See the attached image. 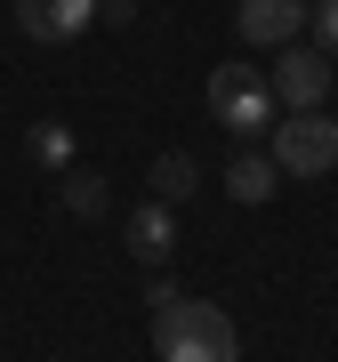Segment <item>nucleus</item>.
<instances>
[{
    "label": "nucleus",
    "mask_w": 338,
    "mask_h": 362,
    "mask_svg": "<svg viewBox=\"0 0 338 362\" xmlns=\"http://www.w3.org/2000/svg\"><path fill=\"white\" fill-rule=\"evenodd\" d=\"M153 314V354L161 362H242V330L226 306H209V298H169V306H145Z\"/></svg>",
    "instance_id": "1"
},
{
    "label": "nucleus",
    "mask_w": 338,
    "mask_h": 362,
    "mask_svg": "<svg viewBox=\"0 0 338 362\" xmlns=\"http://www.w3.org/2000/svg\"><path fill=\"white\" fill-rule=\"evenodd\" d=\"M209 121H218L234 145H250V137H274V121H282V105H274V89H266V73L258 65H242V57H226L218 73H209Z\"/></svg>",
    "instance_id": "2"
},
{
    "label": "nucleus",
    "mask_w": 338,
    "mask_h": 362,
    "mask_svg": "<svg viewBox=\"0 0 338 362\" xmlns=\"http://www.w3.org/2000/svg\"><path fill=\"white\" fill-rule=\"evenodd\" d=\"M266 153L282 177H330L338 169V121L330 113H282L266 137Z\"/></svg>",
    "instance_id": "3"
},
{
    "label": "nucleus",
    "mask_w": 338,
    "mask_h": 362,
    "mask_svg": "<svg viewBox=\"0 0 338 362\" xmlns=\"http://www.w3.org/2000/svg\"><path fill=\"white\" fill-rule=\"evenodd\" d=\"M266 89H274V105H282V113H322V105H330V57L314 49V40H306V49L290 40V49H274Z\"/></svg>",
    "instance_id": "4"
},
{
    "label": "nucleus",
    "mask_w": 338,
    "mask_h": 362,
    "mask_svg": "<svg viewBox=\"0 0 338 362\" xmlns=\"http://www.w3.org/2000/svg\"><path fill=\"white\" fill-rule=\"evenodd\" d=\"M306 8L314 0H234V33L274 57V49H290V40L306 33Z\"/></svg>",
    "instance_id": "5"
},
{
    "label": "nucleus",
    "mask_w": 338,
    "mask_h": 362,
    "mask_svg": "<svg viewBox=\"0 0 338 362\" xmlns=\"http://www.w3.org/2000/svg\"><path fill=\"white\" fill-rule=\"evenodd\" d=\"M97 25V0H16V33L25 40H49V49H65Z\"/></svg>",
    "instance_id": "6"
},
{
    "label": "nucleus",
    "mask_w": 338,
    "mask_h": 362,
    "mask_svg": "<svg viewBox=\"0 0 338 362\" xmlns=\"http://www.w3.org/2000/svg\"><path fill=\"white\" fill-rule=\"evenodd\" d=\"M121 242H129V258L137 266H169V258H177V209H169V202H137L129 209V226H121Z\"/></svg>",
    "instance_id": "7"
},
{
    "label": "nucleus",
    "mask_w": 338,
    "mask_h": 362,
    "mask_svg": "<svg viewBox=\"0 0 338 362\" xmlns=\"http://www.w3.org/2000/svg\"><path fill=\"white\" fill-rule=\"evenodd\" d=\"M226 194H234L242 209L274 202V194H282V169H274V153H234V161H226Z\"/></svg>",
    "instance_id": "8"
},
{
    "label": "nucleus",
    "mask_w": 338,
    "mask_h": 362,
    "mask_svg": "<svg viewBox=\"0 0 338 362\" xmlns=\"http://www.w3.org/2000/svg\"><path fill=\"white\" fill-rule=\"evenodd\" d=\"M145 185H153V202H169V209H177V202L202 185V161L185 153V145H169V153H161L153 169H145Z\"/></svg>",
    "instance_id": "9"
},
{
    "label": "nucleus",
    "mask_w": 338,
    "mask_h": 362,
    "mask_svg": "<svg viewBox=\"0 0 338 362\" xmlns=\"http://www.w3.org/2000/svg\"><path fill=\"white\" fill-rule=\"evenodd\" d=\"M25 153H33L40 169H57V177H65V169H73V129H65V121H33Z\"/></svg>",
    "instance_id": "10"
},
{
    "label": "nucleus",
    "mask_w": 338,
    "mask_h": 362,
    "mask_svg": "<svg viewBox=\"0 0 338 362\" xmlns=\"http://www.w3.org/2000/svg\"><path fill=\"white\" fill-rule=\"evenodd\" d=\"M65 209H73V218H105V177L65 169Z\"/></svg>",
    "instance_id": "11"
},
{
    "label": "nucleus",
    "mask_w": 338,
    "mask_h": 362,
    "mask_svg": "<svg viewBox=\"0 0 338 362\" xmlns=\"http://www.w3.org/2000/svg\"><path fill=\"white\" fill-rule=\"evenodd\" d=\"M306 33H314L322 57H338V0H314V8H306Z\"/></svg>",
    "instance_id": "12"
},
{
    "label": "nucleus",
    "mask_w": 338,
    "mask_h": 362,
    "mask_svg": "<svg viewBox=\"0 0 338 362\" xmlns=\"http://www.w3.org/2000/svg\"><path fill=\"white\" fill-rule=\"evenodd\" d=\"M97 16H105V25H129V16H137V0H97Z\"/></svg>",
    "instance_id": "13"
}]
</instances>
